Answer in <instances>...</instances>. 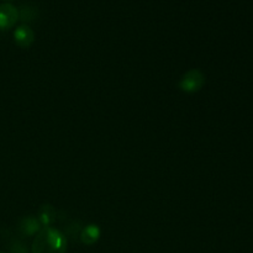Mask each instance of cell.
Listing matches in <instances>:
<instances>
[{
  "label": "cell",
  "instance_id": "cell-1",
  "mask_svg": "<svg viewBox=\"0 0 253 253\" xmlns=\"http://www.w3.org/2000/svg\"><path fill=\"white\" fill-rule=\"evenodd\" d=\"M68 242L66 235L54 227H42L32 242V253H66Z\"/></svg>",
  "mask_w": 253,
  "mask_h": 253
},
{
  "label": "cell",
  "instance_id": "cell-10",
  "mask_svg": "<svg viewBox=\"0 0 253 253\" xmlns=\"http://www.w3.org/2000/svg\"><path fill=\"white\" fill-rule=\"evenodd\" d=\"M0 253H5V252H1V251H0Z\"/></svg>",
  "mask_w": 253,
  "mask_h": 253
},
{
  "label": "cell",
  "instance_id": "cell-7",
  "mask_svg": "<svg viewBox=\"0 0 253 253\" xmlns=\"http://www.w3.org/2000/svg\"><path fill=\"white\" fill-rule=\"evenodd\" d=\"M41 229V224H40V221L37 220V217L35 216H25L24 219H21V221L19 222L20 234L24 235V236L26 237L37 235V232Z\"/></svg>",
  "mask_w": 253,
  "mask_h": 253
},
{
  "label": "cell",
  "instance_id": "cell-8",
  "mask_svg": "<svg viewBox=\"0 0 253 253\" xmlns=\"http://www.w3.org/2000/svg\"><path fill=\"white\" fill-rule=\"evenodd\" d=\"M37 16V11L31 5H24L19 10V19L24 22H30Z\"/></svg>",
  "mask_w": 253,
  "mask_h": 253
},
{
  "label": "cell",
  "instance_id": "cell-2",
  "mask_svg": "<svg viewBox=\"0 0 253 253\" xmlns=\"http://www.w3.org/2000/svg\"><path fill=\"white\" fill-rule=\"evenodd\" d=\"M205 84V76L200 69L193 68L188 71L187 73L183 74L179 81V89L184 93L193 94L202 90Z\"/></svg>",
  "mask_w": 253,
  "mask_h": 253
},
{
  "label": "cell",
  "instance_id": "cell-5",
  "mask_svg": "<svg viewBox=\"0 0 253 253\" xmlns=\"http://www.w3.org/2000/svg\"><path fill=\"white\" fill-rule=\"evenodd\" d=\"M57 219V210L53 205L43 204L40 207L37 211V220L40 221L42 227H48L56 221Z\"/></svg>",
  "mask_w": 253,
  "mask_h": 253
},
{
  "label": "cell",
  "instance_id": "cell-9",
  "mask_svg": "<svg viewBox=\"0 0 253 253\" xmlns=\"http://www.w3.org/2000/svg\"><path fill=\"white\" fill-rule=\"evenodd\" d=\"M11 253H29V249L24 242L15 241L11 246Z\"/></svg>",
  "mask_w": 253,
  "mask_h": 253
},
{
  "label": "cell",
  "instance_id": "cell-6",
  "mask_svg": "<svg viewBox=\"0 0 253 253\" xmlns=\"http://www.w3.org/2000/svg\"><path fill=\"white\" fill-rule=\"evenodd\" d=\"M100 235H101V231H100V227H99L98 225L89 224L82 229L79 237H81L82 244L86 245V246H91V245L96 244V242L99 241Z\"/></svg>",
  "mask_w": 253,
  "mask_h": 253
},
{
  "label": "cell",
  "instance_id": "cell-3",
  "mask_svg": "<svg viewBox=\"0 0 253 253\" xmlns=\"http://www.w3.org/2000/svg\"><path fill=\"white\" fill-rule=\"evenodd\" d=\"M19 20V10L9 2L0 4V30H9Z\"/></svg>",
  "mask_w": 253,
  "mask_h": 253
},
{
  "label": "cell",
  "instance_id": "cell-4",
  "mask_svg": "<svg viewBox=\"0 0 253 253\" xmlns=\"http://www.w3.org/2000/svg\"><path fill=\"white\" fill-rule=\"evenodd\" d=\"M14 40L15 43H16L20 48H29V47L35 42L34 30L26 24L20 25V26H17L16 29H15Z\"/></svg>",
  "mask_w": 253,
  "mask_h": 253
}]
</instances>
